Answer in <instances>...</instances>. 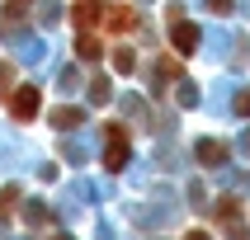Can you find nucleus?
I'll return each mask as SVG.
<instances>
[{
  "mask_svg": "<svg viewBox=\"0 0 250 240\" xmlns=\"http://www.w3.org/2000/svg\"><path fill=\"white\" fill-rule=\"evenodd\" d=\"M52 123L57 127H71V123H81V113H76V109H62V113H52Z\"/></svg>",
  "mask_w": 250,
  "mask_h": 240,
  "instance_id": "8",
  "label": "nucleus"
},
{
  "mask_svg": "<svg viewBox=\"0 0 250 240\" xmlns=\"http://www.w3.org/2000/svg\"><path fill=\"white\" fill-rule=\"evenodd\" d=\"M175 47H180V52H194L198 47V28L194 24H175Z\"/></svg>",
  "mask_w": 250,
  "mask_h": 240,
  "instance_id": "4",
  "label": "nucleus"
},
{
  "mask_svg": "<svg viewBox=\"0 0 250 240\" xmlns=\"http://www.w3.org/2000/svg\"><path fill=\"white\" fill-rule=\"evenodd\" d=\"M113 71H123V75H127V71H132V52H113Z\"/></svg>",
  "mask_w": 250,
  "mask_h": 240,
  "instance_id": "9",
  "label": "nucleus"
},
{
  "mask_svg": "<svg viewBox=\"0 0 250 240\" xmlns=\"http://www.w3.org/2000/svg\"><path fill=\"white\" fill-rule=\"evenodd\" d=\"M52 240H71V236H52Z\"/></svg>",
  "mask_w": 250,
  "mask_h": 240,
  "instance_id": "12",
  "label": "nucleus"
},
{
  "mask_svg": "<svg viewBox=\"0 0 250 240\" xmlns=\"http://www.w3.org/2000/svg\"><path fill=\"white\" fill-rule=\"evenodd\" d=\"M184 240H208V236H203V231H189V236H184Z\"/></svg>",
  "mask_w": 250,
  "mask_h": 240,
  "instance_id": "11",
  "label": "nucleus"
},
{
  "mask_svg": "<svg viewBox=\"0 0 250 240\" xmlns=\"http://www.w3.org/2000/svg\"><path fill=\"white\" fill-rule=\"evenodd\" d=\"M71 19H76V24H95V19H99V5H95V0H85V5H76V10H71Z\"/></svg>",
  "mask_w": 250,
  "mask_h": 240,
  "instance_id": "6",
  "label": "nucleus"
},
{
  "mask_svg": "<svg viewBox=\"0 0 250 240\" xmlns=\"http://www.w3.org/2000/svg\"><path fill=\"white\" fill-rule=\"evenodd\" d=\"M198 160H203V165H217V160H227V146H217V141H203V146H198Z\"/></svg>",
  "mask_w": 250,
  "mask_h": 240,
  "instance_id": "5",
  "label": "nucleus"
},
{
  "mask_svg": "<svg viewBox=\"0 0 250 240\" xmlns=\"http://www.w3.org/2000/svg\"><path fill=\"white\" fill-rule=\"evenodd\" d=\"M104 19H109V33H132V24H137V14L127 10V5H113Z\"/></svg>",
  "mask_w": 250,
  "mask_h": 240,
  "instance_id": "3",
  "label": "nucleus"
},
{
  "mask_svg": "<svg viewBox=\"0 0 250 240\" xmlns=\"http://www.w3.org/2000/svg\"><path fill=\"white\" fill-rule=\"evenodd\" d=\"M76 52H81L85 61H99V52H104V47H99V38H81V42H76Z\"/></svg>",
  "mask_w": 250,
  "mask_h": 240,
  "instance_id": "7",
  "label": "nucleus"
},
{
  "mask_svg": "<svg viewBox=\"0 0 250 240\" xmlns=\"http://www.w3.org/2000/svg\"><path fill=\"white\" fill-rule=\"evenodd\" d=\"M38 104H42L38 85H24V90L14 94V118H19V123H28V118H38Z\"/></svg>",
  "mask_w": 250,
  "mask_h": 240,
  "instance_id": "2",
  "label": "nucleus"
},
{
  "mask_svg": "<svg viewBox=\"0 0 250 240\" xmlns=\"http://www.w3.org/2000/svg\"><path fill=\"white\" fill-rule=\"evenodd\" d=\"M5 85H10V66H0V90H5Z\"/></svg>",
  "mask_w": 250,
  "mask_h": 240,
  "instance_id": "10",
  "label": "nucleus"
},
{
  "mask_svg": "<svg viewBox=\"0 0 250 240\" xmlns=\"http://www.w3.org/2000/svg\"><path fill=\"white\" fill-rule=\"evenodd\" d=\"M127 160V127L123 123H109V151H104V165L109 169H123Z\"/></svg>",
  "mask_w": 250,
  "mask_h": 240,
  "instance_id": "1",
  "label": "nucleus"
}]
</instances>
